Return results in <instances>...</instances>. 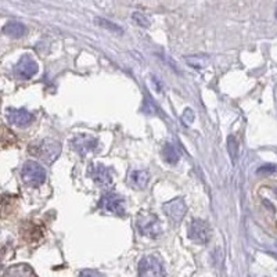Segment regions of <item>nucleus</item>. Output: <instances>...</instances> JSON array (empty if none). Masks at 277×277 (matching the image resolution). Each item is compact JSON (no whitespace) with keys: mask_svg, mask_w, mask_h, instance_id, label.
<instances>
[{"mask_svg":"<svg viewBox=\"0 0 277 277\" xmlns=\"http://www.w3.org/2000/svg\"><path fill=\"white\" fill-rule=\"evenodd\" d=\"M96 23L100 25V27H103V28L108 29L111 32H114V34H123V29L121 27H118L116 24L111 23L108 20H105V18H96Z\"/></svg>","mask_w":277,"mask_h":277,"instance_id":"nucleus-16","label":"nucleus"},{"mask_svg":"<svg viewBox=\"0 0 277 277\" xmlns=\"http://www.w3.org/2000/svg\"><path fill=\"white\" fill-rule=\"evenodd\" d=\"M3 277H38L35 274L34 269L25 263H18V265L10 266L5 270Z\"/></svg>","mask_w":277,"mask_h":277,"instance_id":"nucleus-13","label":"nucleus"},{"mask_svg":"<svg viewBox=\"0 0 277 277\" xmlns=\"http://www.w3.org/2000/svg\"><path fill=\"white\" fill-rule=\"evenodd\" d=\"M31 147H34V149H31V153L34 156L39 157L41 160H43L47 164H52L53 161H56L57 157L60 156V153H61V145L56 140H52V138L41 140L39 143L31 146Z\"/></svg>","mask_w":277,"mask_h":277,"instance_id":"nucleus-1","label":"nucleus"},{"mask_svg":"<svg viewBox=\"0 0 277 277\" xmlns=\"http://www.w3.org/2000/svg\"><path fill=\"white\" fill-rule=\"evenodd\" d=\"M189 237L197 244H207L212 237V230L205 220L194 219L189 227Z\"/></svg>","mask_w":277,"mask_h":277,"instance_id":"nucleus-6","label":"nucleus"},{"mask_svg":"<svg viewBox=\"0 0 277 277\" xmlns=\"http://www.w3.org/2000/svg\"><path fill=\"white\" fill-rule=\"evenodd\" d=\"M227 150H229V154H230L231 161L236 162L237 157H238V143L234 136H229L227 138Z\"/></svg>","mask_w":277,"mask_h":277,"instance_id":"nucleus-17","label":"nucleus"},{"mask_svg":"<svg viewBox=\"0 0 277 277\" xmlns=\"http://www.w3.org/2000/svg\"><path fill=\"white\" fill-rule=\"evenodd\" d=\"M7 118H9V122L12 125H16V126H27L28 123L34 121V115L27 110H23V108L10 110L7 114Z\"/></svg>","mask_w":277,"mask_h":277,"instance_id":"nucleus-11","label":"nucleus"},{"mask_svg":"<svg viewBox=\"0 0 277 277\" xmlns=\"http://www.w3.org/2000/svg\"><path fill=\"white\" fill-rule=\"evenodd\" d=\"M98 207L108 214L123 216L125 215V205H123V198L115 193H107L100 198Z\"/></svg>","mask_w":277,"mask_h":277,"instance_id":"nucleus-5","label":"nucleus"},{"mask_svg":"<svg viewBox=\"0 0 277 277\" xmlns=\"http://www.w3.org/2000/svg\"><path fill=\"white\" fill-rule=\"evenodd\" d=\"M136 225H137L138 231L143 236L150 237V238H157V237L161 236V222L156 215L149 214V212L140 214L137 216V220H136Z\"/></svg>","mask_w":277,"mask_h":277,"instance_id":"nucleus-2","label":"nucleus"},{"mask_svg":"<svg viewBox=\"0 0 277 277\" xmlns=\"http://www.w3.org/2000/svg\"><path fill=\"white\" fill-rule=\"evenodd\" d=\"M138 277H165L161 259L156 255H147L138 262Z\"/></svg>","mask_w":277,"mask_h":277,"instance_id":"nucleus-4","label":"nucleus"},{"mask_svg":"<svg viewBox=\"0 0 277 277\" xmlns=\"http://www.w3.org/2000/svg\"><path fill=\"white\" fill-rule=\"evenodd\" d=\"M276 18H277V10H276Z\"/></svg>","mask_w":277,"mask_h":277,"instance_id":"nucleus-23","label":"nucleus"},{"mask_svg":"<svg viewBox=\"0 0 277 277\" xmlns=\"http://www.w3.org/2000/svg\"><path fill=\"white\" fill-rule=\"evenodd\" d=\"M277 172V167L276 165H271V164H269V165H263V167H260L259 169H258V173L259 175H262V173H274Z\"/></svg>","mask_w":277,"mask_h":277,"instance_id":"nucleus-19","label":"nucleus"},{"mask_svg":"<svg viewBox=\"0 0 277 277\" xmlns=\"http://www.w3.org/2000/svg\"><path fill=\"white\" fill-rule=\"evenodd\" d=\"M79 277H104L100 271L97 270H92V269H86V270H83L79 274Z\"/></svg>","mask_w":277,"mask_h":277,"instance_id":"nucleus-20","label":"nucleus"},{"mask_svg":"<svg viewBox=\"0 0 277 277\" xmlns=\"http://www.w3.org/2000/svg\"><path fill=\"white\" fill-rule=\"evenodd\" d=\"M164 211H165L168 218L172 220L173 223H179L185 218L187 207H186V202L182 198H176V200L167 202L164 205Z\"/></svg>","mask_w":277,"mask_h":277,"instance_id":"nucleus-7","label":"nucleus"},{"mask_svg":"<svg viewBox=\"0 0 277 277\" xmlns=\"http://www.w3.org/2000/svg\"><path fill=\"white\" fill-rule=\"evenodd\" d=\"M162 156H164V160L169 164H176L179 161V151L176 150V147L172 145H165L164 149H162Z\"/></svg>","mask_w":277,"mask_h":277,"instance_id":"nucleus-15","label":"nucleus"},{"mask_svg":"<svg viewBox=\"0 0 277 277\" xmlns=\"http://www.w3.org/2000/svg\"><path fill=\"white\" fill-rule=\"evenodd\" d=\"M274 194H276V197H277V190H274Z\"/></svg>","mask_w":277,"mask_h":277,"instance_id":"nucleus-22","label":"nucleus"},{"mask_svg":"<svg viewBox=\"0 0 277 277\" xmlns=\"http://www.w3.org/2000/svg\"><path fill=\"white\" fill-rule=\"evenodd\" d=\"M74 149H75L79 154L85 156L86 153L92 151L96 149L97 146V140L92 136H78V137L74 138Z\"/></svg>","mask_w":277,"mask_h":277,"instance_id":"nucleus-12","label":"nucleus"},{"mask_svg":"<svg viewBox=\"0 0 277 277\" xmlns=\"http://www.w3.org/2000/svg\"><path fill=\"white\" fill-rule=\"evenodd\" d=\"M21 178L25 185L31 186V187H39L46 180V172L38 162L28 161L23 167Z\"/></svg>","mask_w":277,"mask_h":277,"instance_id":"nucleus-3","label":"nucleus"},{"mask_svg":"<svg viewBox=\"0 0 277 277\" xmlns=\"http://www.w3.org/2000/svg\"><path fill=\"white\" fill-rule=\"evenodd\" d=\"M132 18L134 23L140 25V27H143V28H149L150 27V20L146 17L145 14H142V13H133Z\"/></svg>","mask_w":277,"mask_h":277,"instance_id":"nucleus-18","label":"nucleus"},{"mask_svg":"<svg viewBox=\"0 0 277 277\" xmlns=\"http://www.w3.org/2000/svg\"><path fill=\"white\" fill-rule=\"evenodd\" d=\"M3 32L7 35V36H12L14 39H18V38H23L27 35L28 29L27 27L21 23H17V21H10L7 23L5 27H3Z\"/></svg>","mask_w":277,"mask_h":277,"instance_id":"nucleus-14","label":"nucleus"},{"mask_svg":"<svg viewBox=\"0 0 277 277\" xmlns=\"http://www.w3.org/2000/svg\"><path fill=\"white\" fill-rule=\"evenodd\" d=\"M182 121L185 122L186 125H190L191 122L194 121V114H193V111L191 110H186L183 116H182Z\"/></svg>","mask_w":277,"mask_h":277,"instance_id":"nucleus-21","label":"nucleus"},{"mask_svg":"<svg viewBox=\"0 0 277 277\" xmlns=\"http://www.w3.org/2000/svg\"><path fill=\"white\" fill-rule=\"evenodd\" d=\"M16 72L23 79H31L38 72V64L34 61V58L29 56H24L16 65Z\"/></svg>","mask_w":277,"mask_h":277,"instance_id":"nucleus-9","label":"nucleus"},{"mask_svg":"<svg viewBox=\"0 0 277 277\" xmlns=\"http://www.w3.org/2000/svg\"><path fill=\"white\" fill-rule=\"evenodd\" d=\"M89 176L101 187H108L112 183V173L104 165H92L89 168Z\"/></svg>","mask_w":277,"mask_h":277,"instance_id":"nucleus-8","label":"nucleus"},{"mask_svg":"<svg viewBox=\"0 0 277 277\" xmlns=\"http://www.w3.org/2000/svg\"><path fill=\"white\" fill-rule=\"evenodd\" d=\"M150 175L147 171H129L127 173V183L136 190H143L149 185Z\"/></svg>","mask_w":277,"mask_h":277,"instance_id":"nucleus-10","label":"nucleus"}]
</instances>
